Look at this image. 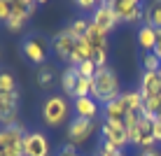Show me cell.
<instances>
[{"mask_svg": "<svg viewBox=\"0 0 161 156\" xmlns=\"http://www.w3.org/2000/svg\"><path fill=\"white\" fill-rule=\"evenodd\" d=\"M35 12H37V3L35 0H14L12 16H9V21L5 24V28H7L9 33H21Z\"/></svg>", "mask_w": 161, "mask_h": 156, "instance_id": "8992f818", "label": "cell"}, {"mask_svg": "<svg viewBox=\"0 0 161 156\" xmlns=\"http://www.w3.org/2000/svg\"><path fill=\"white\" fill-rule=\"evenodd\" d=\"M58 77L61 75H56V68L52 63H44L35 70V82L44 91H49V89H54V84H58Z\"/></svg>", "mask_w": 161, "mask_h": 156, "instance_id": "e0dca14e", "label": "cell"}, {"mask_svg": "<svg viewBox=\"0 0 161 156\" xmlns=\"http://www.w3.org/2000/svg\"><path fill=\"white\" fill-rule=\"evenodd\" d=\"M121 100H124V105H126L129 112H140V110H142V93L138 91V89L124 91V93H121Z\"/></svg>", "mask_w": 161, "mask_h": 156, "instance_id": "603a6c76", "label": "cell"}, {"mask_svg": "<svg viewBox=\"0 0 161 156\" xmlns=\"http://www.w3.org/2000/svg\"><path fill=\"white\" fill-rule=\"evenodd\" d=\"M89 19H91L93 26H98V28L105 30V33H112V30L121 24V21L117 19V14H114L112 5H110V0H101V3H98V7H96V12L89 16Z\"/></svg>", "mask_w": 161, "mask_h": 156, "instance_id": "9c48e42d", "label": "cell"}, {"mask_svg": "<svg viewBox=\"0 0 161 156\" xmlns=\"http://www.w3.org/2000/svg\"><path fill=\"white\" fill-rule=\"evenodd\" d=\"M21 54H24V58L33 63L35 68H40V65L47 63V54H49V42L47 37L42 35H28L24 42H21Z\"/></svg>", "mask_w": 161, "mask_h": 156, "instance_id": "5b68a950", "label": "cell"}, {"mask_svg": "<svg viewBox=\"0 0 161 156\" xmlns=\"http://www.w3.org/2000/svg\"><path fill=\"white\" fill-rule=\"evenodd\" d=\"M126 112H129V110H126L121 96H119L117 100H112V103L103 105V119H108V121H124Z\"/></svg>", "mask_w": 161, "mask_h": 156, "instance_id": "d6986e66", "label": "cell"}, {"mask_svg": "<svg viewBox=\"0 0 161 156\" xmlns=\"http://www.w3.org/2000/svg\"><path fill=\"white\" fill-rule=\"evenodd\" d=\"M89 26H91V19H86V16H75V19L65 26V30H68L75 40H82V37H86Z\"/></svg>", "mask_w": 161, "mask_h": 156, "instance_id": "44dd1931", "label": "cell"}, {"mask_svg": "<svg viewBox=\"0 0 161 156\" xmlns=\"http://www.w3.org/2000/svg\"><path fill=\"white\" fill-rule=\"evenodd\" d=\"M114 14L121 24H129V26H138V24H145V5L140 0H110Z\"/></svg>", "mask_w": 161, "mask_h": 156, "instance_id": "277c9868", "label": "cell"}, {"mask_svg": "<svg viewBox=\"0 0 161 156\" xmlns=\"http://www.w3.org/2000/svg\"><path fill=\"white\" fill-rule=\"evenodd\" d=\"M70 114H73V105L63 93H49L44 96L40 105V119L49 128H61L70 124Z\"/></svg>", "mask_w": 161, "mask_h": 156, "instance_id": "6da1fadb", "label": "cell"}, {"mask_svg": "<svg viewBox=\"0 0 161 156\" xmlns=\"http://www.w3.org/2000/svg\"><path fill=\"white\" fill-rule=\"evenodd\" d=\"M136 42L138 47H140L142 54L147 51H154V47H157L159 37H157V28H152V26H138V33H136Z\"/></svg>", "mask_w": 161, "mask_h": 156, "instance_id": "2e32d148", "label": "cell"}, {"mask_svg": "<svg viewBox=\"0 0 161 156\" xmlns=\"http://www.w3.org/2000/svg\"><path fill=\"white\" fill-rule=\"evenodd\" d=\"M12 7H14V0H0V21L7 24L9 16H12Z\"/></svg>", "mask_w": 161, "mask_h": 156, "instance_id": "f546056e", "label": "cell"}, {"mask_svg": "<svg viewBox=\"0 0 161 156\" xmlns=\"http://www.w3.org/2000/svg\"><path fill=\"white\" fill-rule=\"evenodd\" d=\"M121 93H124L121 91V79H119V75L110 68V65L108 68H101L96 72L91 98L96 100V103H101V107L108 105V103H112V100H117Z\"/></svg>", "mask_w": 161, "mask_h": 156, "instance_id": "7a4b0ae2", "label": "cell"}, {"mask_svg": "<svg viewBox=\"0 0 161 156\" xmlns=\"http://www.w3.org/2000/svg\"><path fill=\"white\" fill-rule=\"evenodd\" d=\"M98 131H101V142L112 144V147L119 149V152H124V147H131L129 131H126V126L121 124V121H108V119H103V124H101Z\"/></svg>", "mask_w": 161, "mask_h": 156, "instance_id": "52a82bcc", "label": "cell"}, {"mask_svg": "<svg viewBox=\"0 0 161 156\" xmlns=\"http://www.w3.org/2000/svg\"><path fill=\"white\" fill-rule=\"evenodd\" d=\"M24 154L26 156H52L49 137L42 131H28L24 137Z\"/></svg>", "mask_w": 161, "mask_h": 156, "instance_id": "8fae6325", "label": "cell"}, {"mask_svg": "<svg viewBox=\"0 0 161 156\" xmlns=\"http://www.w3.org/2000/svg\"><path fill=\"white\" fill-rule=\"evenodd\" d=\"M140 65H142V72H159L161 70V61L157 58L154 51L140 54Z\"/></svg>", "mask_w": 161, "mask_h": 156, "instance_id": "d4e9b609", "label": "cell"}, {"mask_svg": "<svg viewBox=\"0 0 161 156\" xmlns=\"http://www.w3.org/2000/svg\"><path fill=\"white\" fill-rule=\"evenodd\" d=\"M0 156H5V152H3V149H0Z\"/></svg>", "mask_w": 161, "mask_h": 156, "instance_id": "d590c367", "label": "cell"}, {"mask_svg": "<svg viewBox=\"0 0 161 156\" xmlns=\"http://www.w3.org/2000/svg\"><path fill=\"white\" fill-rule=\"evenodd\" d=\"M154 54H157V58L161 61V40L157 42V47H154Z\"/></svg>", "mask_w": 161, "mask_h": 156, "instance_id": "e575fe53", "label": "cell"}, {"mask_svg": "<svg viewBox=\"0 0 161 156\" xmlns=\"http://www.w3.org/2000/svg\"><path fill=\"white\" fill-rule=\"evenodd\" d=\"M0 93H19L16 77L9 70H0Z\"/></svg>", "mask_w": 161, "mask_h": 156, "instance_id": "cb8c5ba5", "label": "cell"}, {"mask_svg": "<svg viewBox=\"0 0 161 156\" xmlns=\"http://www.w3.org/2000/svg\"><path fill=\"white\" fill-rule=\"evenodd\" d=\"M152 124H154V121H147V119H142V116H140L138 126L129 131V142H131V147H138V149H140V144L145 142L149 135H152Z\"/></svg>", "mask_w": 161, "mask_h": 156, "instance_id": "ac0fdd59", "label": "cell"}, {"mask_svg": "<svg viewBox=\"0 0 161 156\" xmlns=\"http://www.w3.org/2000/svg\"><path fill=\"white\" fill-rule=\"evenodd\" d=\"M19 124V93H0V128Z\"/></svg>", "mask_w": 161, "mask_h": 156, "instance_id": "30bf717a", "label": "cell"}, {"mask_svg": "<svg viewBox=\"0 0 161 156\" xmlns=\"http://www.w3.org/2000/svg\"><path fill=\"white\" fill-rule=\"evenodd\" d=\"M159 77H161V70H159Z\"/></svg>", "mask_w": 161, "mask_h": 156, "instance_id": "74e56055", "label": "cell"}, {"mask_svg": "<svg viewBox=\"0 0 161 156\" xmlns=\"http://www.w3.org/2000/svg\"><path fill=\"white\" fill-rule=\"evenodd\" d=\"M91 91H93V79L80 77V82H77V86H75V93H73V100H75V98H86V96H91Z\"/></svg>", "mask_w": 161, "mask_h": 156, "instance_id": "484cf974", "label": "cell"}, {"mask_svg": "<svg viewBox=\"0 0 161 156\" xmlns=\"http://www.w3.org/2000/svg\"><path fill=\"white\" fill-rule=\"evenodd\" d=\"M145 26H152V28H161V0H154L145 7Z\"/></svg>", "mask_w": 161, "mask_h": 156, "instance_id": "7402d4cb", "label": "cell"}, {"mask_svg": "<svg viewBox=\"0 0 161 156\" xmlns=\"http://www.w3.org/2000/svg\"><path fill=\"white\" fill-rule=\"evenodd\" d=\"M96 156H124V152L114 149L112 144H108V142H101L98 149H96Z\"/></svg>", "mask_w": 161, "mask_h": 156, "instance_id": "f1b7e54d", "label": "cell"}, {"mask_svg": "<svg viewBox=\"0 0 161 156\" xmlns=\"http://www.w3.org/2000/svg\"><path fill=\"white\" fill-rule=\"evenodd\" d=\"M0 58H3V51H0Z\"/></svg>", "mask_w": 161, "mask_h": 156, "instance_id": "8d00e7d4", "label": "cell"}, {"mask_svg": "<svg viewBox=\"0 0 161 156\" xmlns=\"http://www.w3.org/2000/svg\"><path fill=\"white\" fill-rule=\"evenodd\" d=\"M138 91L142 93V98L161 96V77H159V72H142L140 82H138Z\"/></svg>", "mask_w": 161, "mask_h": 156, "instance_id": "5bb4252c", "label": "cell"}, {"mask_svg": "<svg viewBox=\"0 0 161 156\" xmlns=\"http://www.w3.org/2000/svg\"><path fill=\"white\" fill-rule=\"evenodd\" d=\"M86 42L91 44L93 49H110V33L101 30L98 26H89V33H86Z\"/></svg>", "mask_w": 161, "mask_h": 156, "instance_id": "ffe728a7", "label": "cell"}, {"mask_svg": "<svg viewBox=\"0 0 161 156\" xmlns=\"http://www.w3.org/2000/svg\"><path fill=\"white\" fill-rule=\"evenodd\" d=\"M77 82H80V72H77V68H75V65H65L63 72H61V77H58L61 93H63L65 98H73Z\"/></svg>", "mask_w": 161, "mask_h": 156, "instance_id": "9a60e30c", "label": "cell"}, {"mask_svg": "<svg viewBox=\"0 0 161 156\" xmlns=\"http://www.w3.org/2000/svg\"><path fill=\"white\" fill-rule=\"evenodd\" d=\"M77 72H80V77L93 79V77H96V72H98V68L91 63V61H86V63H80V65H77Z\"/></svg>", "mask_w": 161, "mask_h": 156, "instance_id": "83f0119b", "label": "cell"}, {"mask_svg": "<svg viewBox=\"0 0 161 156\" xmlns=\"http://www.w3.org/2000/svg\"><path fill=\"white\" fill-rule=\"evenodd\" d=\"M108 58H110V49H93L91 63L101 70V68H108Z\"/></svg>", "mask_w": 161, "mask_h": 156, "instance_id": "4316f807", "label": "cell"}, {"mask_svg": "<svg viewBox=\"0 0 161 156\" xmlns=\"http://www.w3.org/2000/svg\"><path fill=\"white\" fill-rule=\"evenodd\" d=\"M98 128H101V126H96V121H91V119H77V116H75V119H70V124L65 126V140H68V144L77 147V144L86 142Z\"/></svg>", "mask_w": 161, "mask_h": 156, "instance_id": "ba28073f", "label": "cell"}, {"mask_svg": "<svg viewBox=\"0 0 161 156\" xmlns=\"http://www.w3.org/2000/svg\"><path fill=\"white\" fill-rule=\"evenodd\" d=\"M138 156H161V152L157 147H154V149H140V154H138Z\"/></svg>", "mask_w": 161, "mask_h": 156, "instance_id": "836d02e7", "label": "cell"}, {"mask_svg": "<svg viewBox=\"0 0 161 156\" xmlns=\"http://www.w3.org/2000/svg\"><path fill=\"white\" fill-rule=\"evenodd\" d=\"M56 156H82V154L77 152V147H73V144H68V142H65L63 147H61L58 152H56Z\"/></svg>", "mask_w": 161, "mask_h": 156, "instance_id": "1f68e13d", "label": "cell"}, {"mask_svg": "<svg viewBox=\"0 0 161 156\" xmlns=\"http://www.w3.org/2000/svg\"><path fill=\"white\" fill-rule=\"evenodd\" d=\"M103 112V107H101V103H96L91 96H86V98H75L73 100V114L77 116V119H91V121H96V116Z\"/></svg>", "mask_w": 161, "mask_h": 156, "instance_id": "4fadbf2b", "label": "cell"}, {"mask_svg": "<svg viewBox=\"0 0 161 156\" xmlns=\"http://www.w3.org/2000/svg\"><path fill=\"white\" fill-rule=\"evenodd\" d=\"M26 126L14 124L7 128H0V149L5 152V156H26L24 154V137H26Z\"/></svg>", "mask_w": 161, "mask_h": 156, "instance_id": "3957f363", "label": "cell"}, {"mask_svg": "<svg viewBox=\"0 0 161 156\" xmlns=\"http://www.w3.org/2000/svg\"><path fill=\"white\" fill-rule=\"evenodd\" d=\"M75 7L80 9V12H89V14H93V12H96V7H98V3H96V0H77Z\"/></svg>", "mask_w": 161, "mask_h": 156, "instance_id": "4dcf8cb0", "label": "cell"}, {"mask_svg": "<svg viewBox=\"0 0 161 156\" xmlns=\"http://www.w3.org/2000/svg\"><path fill=\"white\" fill-rule=\"evenodd\" d=\"M75 42L77 40L70 35L68 30L61 28L56 35L52 37V49H54V54H56V58L70 65V58H73V54H75Z\"/></svg>", "mask_w": 161, "mask_h": 156, "instance_id": "7c38bea8", "label": "cell"}, {"mask_svg": "<svg viewBox=\"0 0 161 156\" xmlns=\"http://www.w3.org/2000/svg\"><path fill=\"white\" fill-rule=\"evenodd\" d=\"M152 135H154V140H157V144L161 142V121H154L152 124Z\"/></svg>", "mask_w": 161, "mask_h": 156, "instance_id": "d6a6232c", "label": "cell"}]
</instances>
